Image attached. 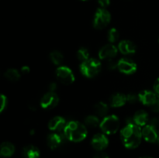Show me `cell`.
Masks as SVG:
<instances>
[{"instance_id":"cell-1","label":"cell","mask_w":159,"mask_h":158,"mask_svg":"<svg viewBox=\"0 0 159 158\" xmlns=\"http://www.w3.org/2000/svg\"><path fill=\"white\" fill-rule=\"evenodd\" d=\"M120 138L126 148H137L141 143L142 138L141 128L134 122L127 123V125L121 129Z\"/></svg>"},{"instance_id":"cell-2","label":"cell","mask_w":159,"mask_h":158,"mask_svg":"<svg viewBox=\"0 0 159 158\" xmlns=\"http://www.w3.org/2000/svg\"><path fill=\"white\" fill-rule=\"evenodd\" d=\"M63 133L71 142H82L86 138L88 131L85 125L78 121H70L64 129Z\"/></svg>"},{"instance_id":"cell-3","label":"cell","mask_w":159,"mask_h":158,"mask_svg":"<svg viewBox=\"0 0 159 158\" xmlns=\"http://www.w3.org/2000/svg\"><path fill=\"white\" fill-rule=\"evenodd\" d=\"M102 64L99 60L96 58H89L82 62L80 64V71L84 76L89 78L96 77L100 72Z\"/></svg>"},{"instance_id":"cell-4","label":"cell","mask_w":159,"mask_h":158,"mask_svg":"<svg viewBox=\"0 0 159 158\" xmlns=\"http://www.w3.org/2000/svg\"><path fill=\"white\" fill-rule=\"evenodd\" d=\"M101 130L105 134L113 135L118 131L120 128V119L116 115L107 116L103 118L99 125Z\"/></svg>"},{"instance_id":"cell-5","label":"cell","mask_w":159,"mask_h":158,"mask_svg":"<svg viewBox=\"0 0 159 158\" xmlns=\"http://www.w3.org/2000/svg\"><path fill=\"white\" fill-rule=\"evenodd\" d=\"M111 20V15L104 8L97 9L93 19V26L97 29H102L109 25Z\"/></svg>"},{"instance_id":"cell-6","label":"cell","mask_w":159,"mask_h":158,"mask_svg":"<svg viewBox=\"0 0 159 158\" xmlns=\"http://www.w3.org/2000/svg\"><path fill=\"white\" fill-rule=\"evenodd\" d=\"M57 79L64 85H71L75 81V75L72 71L67 66H60L56 69Z\"/></svg>"},{"instance_id":"cell-7","label":"cell","mask_w":159,"mask_h":158,"mask_svg":"<svg viewBox=\"0 0 159 158\" xmlns=\"http://www.w3.org/2000/svg\"><path fill=\"white\" fill-rule=\"evenodd\" d=\"M117 68L124 74H132L137 71V64L131 59L123 57L117 61Z\"/></svg>"},{"instance_id":"cell-8","label":"cell","mask_w":159,"mask_h":158,"mask_svg":"<svg viewBox=\"0 0 159 158\" xmlns=\"http://www.w3.org/2000/svg\"><path fill=\"white\" fill-rule=\"evenodd\" d=\"M59 103V97L55 92L48 91L43 97L40 102V105L44 109H51L57 106Z\"/></svg>"},{"instance_id":"cell-9","label":"cell","mask_w":159,"mask_h":158,"mask_svg":"<svg viewBox=\"0 0 159 158\" xmlns=\"http://www.w3.org/2000/svg\"><path fill=\"white\" fill-rule=\"evenodd\" d=\"M65 139H68L65 137L64 133L61 134V133H54L48 135L47 138V143L51 150H56L65 143Z\"/></svg>"},{"instance_id":"cell-10","label":"cell","mask_w":159,"mask_h":158,"mask_svg":"<svg viewBox=\"0 0 159 158\" xmlns=\"http://www.w3.org/2000/svg\"><path fill=\"white\" fill-rule=\"evenodd\" d=\"M118 48L113 43H108L102 46L99 51V57L101 60H112L116 56Z\"/></svg>"},{"instance_id":"cell-11","label":"cell","mask_w":159,"mask_h":158,"mask_svg":"<svg viewBox=\"0 0 159 158\" xmlns=\"http://www.w3.org/2000/svg\"><path fill=\"white\" fill-rule=\"evenodd\" d=\"M138 95L139 101L144 105L152 106L158 100V96L156 95L154 91H149V90H144L141 91Z\"/></svg>"},{"instance_id":"cell-12","label":"cell","mask_w":159,"mask_h":158,"mask_svg":"<svg viewBox=\"0 0 159 158\" xmlns=\"http://www.w3.org/2000/svg\"><path fill=\"white\" fill-rule=\"evenodd\" d=\"M91 144L95 150H98V151H102L108 147L109 139L105 134L98 133L93 137Z\"/></svg>"},{"instance_id":"cell-13","label":"cell","mask_w":159,"mask_h":158,"mask_svg":"<svg viewBox=\"0 0 159 158\" xmlns=\"http://www.w3.org/2000/svg\"><path fill=\"white\" fill-rule=\"evenodd\" d=\"M67 125L66 120L61 116H55L48 122V128L54 133H61Z\"/></svg>"},{"instance_id":"cell-14","label":"cell","mask_w":159,"mask_h":158,"mask_svg":"<svg viewBox=\"0 0 159 158\" xmlns=\"http://www.w3.org/2000/svg\"><path fill=\"white\" fill-rule=\"evenodd\" d=\"M142 137L147 142L155 143L158 140V130L150 124H147L141 129Z\"/></svg>"},{"instance_id":"cell-15","label":"cell","mask_w":159,"mask_h":158,"mask_svg":"<svg viewBox=\"0 0 159 158\" xmlns=\"http://www.w3.org/2000/svg\"><path fill=\"white\" fill-rule=\"evenodd\" d=\"M118 50L124 55L133 54L136 52L137 46L132 41L128 40H122L118 44Z\"/></svg>"},{"instance_id":"cell-16","label":"cell","mask_w":159,"mask_h":158,"mask_svg":"<svg viewBox=\"0 0 159 158\" xmlns=\"http://www.w3.org/2000/svg\"><path fill=\"white\" fill-rule=\"evenodd\" d=\"M126 102H127V95L122 94V93H116L110 98V106L113 107V108H119V107L124 106Z\"/></svg>"},{"instance_id":"cell-17","label":"cell","mask_w":159,"mask_h":158,"mask_svg":"<svg viewBox=\"0 0 159 158\" xmlns=\"http://www.w3.org/2000/svg\"><path fill=\"white\" fill-rule=\"evenodd\" d=\"M133 121L138 126H144L149 121L148 114L144 110H139L134 115Z\"/></svg>"},{"instance_id":"cell-18","label":"cell","mask_w":159,"mask_h":158,"mask_svg":"<svg viewBox=\"0 0 159 158\" xmlns=\"http://www.w3.org/2000/svg\"><path fill=\"white\" fill-rule=\"evenodd\" d=\"M15 153V147L10 142H4L1 144L0 155L2 157H10Z\"/></svg>"},{"instance_id":"cell-19","label":"cell","mask_w":159,"mask_h":158,"mask_svg":"<svg viewBox=\"0 0 159 158\" xmlns=\"http://www.w3.org/2000/svg\"><path fill=\"white\" fill-rule=\"evenodd\" d=\"M40 155L39 149L34 145L26 146L23 150V156L24 158H39Z\"/></svg>"},{"instance_id":"cell-20","label":"cell","mask_w":159,"mask_h":158,"mask_svg":"<svg viewBox=\"0 0 159 158\" xmlns=\"http://www.w3.org/2000/svg\"><path fill=\"white\" fill-rule=\"evenodd\" d=\"M94 111L97 116L100 117H106L109 112V106L105 102H99L95 105Z\"/></svg>"},{"instance_id":"cell-21","label":"cell","mask_w":159,"mask_h":158,"mask_svg":"<svg viewBox=\"0 0 159 158\" xmlns=\"http://www.w3.org/2000/svg\"><path fill=\"white\" fill-rule=\"evenodd\" d=\"M4 76L7 80L10 81L15 82L20 80V73L14 68H10L8 69L6 72L4 73Z\"/></svg>"},{"instance_id":"cell-22","label":"cell","mask_w":159,"mask_h":158,"mask_svg":"<svg viewBox=\"0 0 159 158\" xmlns=\"http://www.w3.org/2000/svg\"><path fill=\"white\" fill-rule=\"evenodd\" d=\"M50 59L55 65H60L63 62V54L58 50H54L50 54Z\"/></svg>"},{"instance_id":"cell-23","label":"cell","mask_w":159,"mask_h":158,"mask_svg":"<svg viewBox=\"0 0 159 158\" xmlns=\"http://www.w3.org/2000/svg\"><path fill=\"white\" fill-rule=\"evenodd\" d=\"M100 122H101L99 121V118L96 116H93V115L88 116L85 119V125L89 127H97L98 125H100Z\"/></svg>"},{"instance_id":"cell-24","label":"cell","mask_w":159,"mask_h":158,"mask_svg":"<svg viewBox=\"0 0 159 158\" xmlns=\"http://www.w3.org/2000/svg\"><path fill=\"white\" fill-rule=\"evenodd\" d=\"M77 57L80 61H85V60L89 59V52L86 48L81 47L77 51Z\"/></svg>"},{"instance_id":"cell-25","label":"cell","mask_w":159,"mask_h":158,"mask_svg":"<svg viewBox=\"0 0 159 158\" xmlns=\"http://www.w3.org/2000/svg\"><path fill=\"white\" fill-rule=\"evenodd\" d=\"M119 32L116 28H111L108 32V40L110 42V43H113L116 42L119 39Z\"/></svg>"},{"instance_id":"cell-26","label":"cell","mask_w":159,"mask_h":158,"mask_svg":"<svg viewBox=\"0 0 159 158\" xmlns=\"http://www.w3.org/2000/svg\"><path fill=\"white\" fill-rule=\"evenodd\" d=\"M127 101L129 103L134 104L135 102L139 101L138 95L135 94L134 93H129V94H127Z\"/></svg>"},{"instance_id":"cell-27","label":"cell","mask_w":159,"mask_h":158,"mask_svg":"<svg viewBox=\"0 0 159 158\" xmlns=\"http://www.w3.org/2000/svg\"><path fill=\"white\" fill-rule=\"evenodd\" d=\"M7 98H6V95H4V94H1V96H0V112H3L4 111L5 108H6V106H7Z\"/></svg>"},{"instance_id":"cell-28","label":"cell","mask_w":159,"mask_h":158,"mask_svg":"<svg viewBox=\"0 0 159 158\" xmlns=\"http://www.w3.org/2000/svg\"><path fill=\"white\" fill-rule=\"evenodd\" d=\"M107 68L110 70H114L117 68V62H115L113 59L109 60L107 61Z\"/></svg>"},{"instance_id":"cell-29","label":"cell","mask_w":159,"mask_h":158,"mask_svg":"<svg viewBox=\"0 0 159 158\" xmlns=\"http://www.w3.org/2000/svg\"><path fill=\"white\" fill-rule=\"evenodd\" d=\"M153 89H154V92L156 94V95L158 96V98H159V78H158L156 80V81L155 82L154 84V87H153Z\"/></svg>"},{"instance_id":"cell-30","label":"cell","mask_w":159,"mask_h":158,"mask_svg":"<svg viewBox=\"0 0 159 158\" xmlns=\"http://www.w3.org/2000/svg\"><path fill=\"white\" fill-rule=\"evenodd\" d=\"M98 2L100 5L101 8L105 9L106 7H107L110 4V0H98Z\"/></svg>"},{"instance_id":"cell-31","label":"cell","mask_w":159,"mask_h":158,"mask_svg":"<svg viewBox=\"0 0 159 158\" xmlns=\"http://www.w3.org/2000/svg\"><path fill=\"white\" fill-rule=\"evenodd\" d=\"M28 105H29L30 109L33 110V111H35V110H37V108H38V105H37V102H35V101H31Z\"/></svg>"},{"instance_id":"cell-32","label":"cell","mask_w":159,"mask_h":158,"mask_svg":"<svg viewBox=\"0 0 159 158\" xmlns=\"http://www.w3.org/2000/svg\"><path fill=\"white\" fill-rule=\"evenodd\" d=\"M151 108H152V111L155 112H159V98L156 101V102L151 106Z\"/></svg>"},{"instance_id":"cell-33","label":"cell","mask_w":159,"mask_h":158,"mask_svg":"<svg viewBox=\"0 0 159 158\" xmlns=\"http://www.w3.org/2000/svg\"><path fill=\"white\" fill-rule=\"evenodd\" d=\"M93 158H110V157H109V156L106 153L99 151V153H97L96 155H95Z\"/></svg>"},{"instance_id":"cell-34","label":"cell","mask_w":159,"mask_h":158,"mask_svg":"<svg viewBox=\"0 0 159 158\" xmlns=\"http://www.w3.org/2000/svg\"><path fill=\"white\" fill-rule=\"evenodd\" d=\"M57 84L54 83V82H52V83L50 84L49 86H48V88H49V91H52V92H54V91L57 89Z\"/></svg>"},{"instance_id":"cell-35","label":"cell","mask_w":159,"mask_h":158,"mask_svg":"<svg viewBox=\"0 0 159 158\" xmlns=\"http://www.w3.org/2000/svg\"><path fill=\"white\" fill-rule=\"evenodd\" d=\"M30 71V68L28 66H23L21 68V72L23 74H29Z\"/></svg>"},{"instance_id":"cell-36","label":"cell","mask_w":159,"mask_h":158,"mask_svg":"<svg viewBox=\"0 0 159 158\" xmlns=\"http://www.w3.org/2000/svg\"><path fill=\"white\" fill-rule=\"evenodd\" d=\"M157 141H158V143H159V130L158 131V140Z\"/></svg>"},{"instance_id":"cell-37","label":"cell","mask_w":159,"mask_h":158,"mask_svg":"<svg viewBox=\"0 0 159 158\" xmlns=\"http://www.w3.org/2000/svg\"><path fill=\"white\" fill-rule=\"evenodd\" d=\"M30 134H31V135L34 134V130H32V131H30Z\"/></svg>"},{"instance_id":"cell-38","label":"cell","mask_w":159,"mask_h":158,"mask_svg":"<svg viewBox=\"0 0 159 158\" xmlns=\"http://www.w3.org/2000/svg\"><path fill=\"white\" fill-rule=\"evenodd\" d=\"M141 158H152V157H149V156H142Z\"/></svg>"},{"instance_id":"cell-39","label":"cell","mask_w":159,"mask_h":158,"mask_svg":"<svg viewBox=\"0 0 159 158\" xmlns=\"http://www.w3.org/2000/svg\"><path fill=\"white\" fill-rule=\"evenodd\" d=\"M82 1H87V0H82Z\"/></svg>"}]
</instances>
